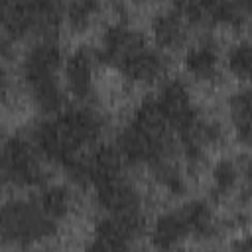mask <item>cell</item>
Wrapping results in <instances>:
<instances>
[{
  "mask_svg": "<svg viewBox=\"0 0 252 252\" xmlns=\"http://www.w3.org/2000/svg\"><path fill=\"white\" fill-rule=\"evenodd\" d=\"M191 236L189 224L181 213V209H167L159 213L148 228V238L154 250L158 252H173Z\"/></svg>",
  "mask_w": 252,
  "mask_h": 252,
  "instance_id": "obj_9",
  "label": "cell"
},
{
  "mask_svg": "<svg viewBox=\"0 0 252 252\" xmlns=\"http://www.w3.org/2000/svg\"><path fill=\"white\" fill-rule=\"evenodd\" d=\"M226 67L238 79H252V39H238L226 49Z\"/></svg>",
  "mask_w": 252,
  "mask_h": 252,
  "instance_id": "obj_17",
  "label": "cell"
},
{
  "mask_svg": "<svg viewBox=\"0 0 252 252\" xmlns=\"http://www.w3.org/2000/svg\"><path fill=\"white\" fill-rule=\"evenodd\" d=\"M220 51L219 39L213 33H203L201 39L185 49V71L199 81H215L220 75Z\"/></svg>",
  "mask_w": 252,
  "mask_h": 252,
  "instance_id": "obj_10",
  "label": "cell"
},
{
  "mask_svg": "<svg viewBox=\"0 0 252 252\" xmlns=\"http://www.w3.org/2000/svg\"><path fill=\"white\" fill-rule=\"evenodd\" d=\"M55 120L63 138L75 152H81L85 146L98 142L104 128V118L100 112L87 104L67 106L61 114L55 116Z\"/></svg>",
  "mask_w": 252,
  "mask_h": 252,
  "instance_id": "obj_5",
  "label": "cell"
},
{
  "mask_svg": "<svg viewBox=\"0 0 252 252\" xmlns=\"http://www.w3.org/2000/svg\"><path fill=\"white\" fill-rule=\"evenodd\" d=\"M146 39L142 35V32H138L136 28L130 26L128 20L116 18L114 22H110L102 35H100V61L102 65H116L126 53H130L132 49L144 45Z\"/></svg>",
  "mask_w": 252,
  "mask_h": 252,
  "instance_id": "obj_8",
  "label": "cell"
},
{
  "mask_svg": "<svg viewBox=\"0 0 252 252\" xmlns=\"http://www.w3.org/2000/svg\"><path fill=\"white\" fill-rule=\"evenodd\" d=\"M2 177L14 187H43L49 183L43 158L33 148L30 136L10 134L2 144Z\"/></svg>",
  "mask_w": 252,
  "mask_h": 252,
  "instance_id": "obj_2",
  "label": "cell"
},
{
  "mask_svg": "<svg viewBox=\"0 0 252 252\" xmlns=\"http://www.w3.org/2000/svg\"><path fill=\"white\" fill-rule=\"evenodd\" d=\"M240 171L234 159L230 158H219L213 165H211V181H213V189H211V197L215 201L224 199L228 193H232L240 181Z\"/></svg>",
  "mask_w": 252,
  "mask_h": 252,
  "instance_id": "obj_15",
  "label": "cell"
},
{
  "mask_svg": "<svg viewBox=\"0 0 252 252\" xmlns=\"http://www.w3.org/2000/svg\"><path fill=\"white\" fill-rule=\"evenodd\" d=\"M39 207L55 220H63L73 211V189L65 183H47L37 195Z\"/></svg>",
  "mask_w": 252,
  "mask_h": 252,
  "instance_id": "obj_13",
  "label": "cell"
},
{
  "mask_svg": "<svg viewBox=\"0 0 252 252\" xmlns=\"http://www.w3.org/2000/svg\"><path fill=\"white\" fill-rule=\"evenodd\" d=\"M228 112L232 126L252 122V87H240L228 94Z\"/></svg>",
  "mask_w": 252,
  "mask_h": 252,
  "instance_id": "obj_19",
  "label": "cell"
},
{
  "mask_svg": "<svg viewBox=\"0 0 252 252\" xmlns=\"http://www.w3.org/2000/svg\"><path fill=\"white\" fill-rule=\"evenodd\" d=\"M98 8L100 6L96 2H93V0H75V2H69L65 6V24L73 32L83 33L85 30L91 28L93 18L96 16Z\"/></svg>",
  "mask_w": 252,
  "mask_h": 252,
  "instance_id": "obj_18",
  "label": "cell"
},
{
  "mask_svg": "<svg viewBox=\"0 0 252 252\" xmlns=\"http://www.w3.org/2000/svg\"><path fill=\"white\" fill-rule=\"evenodd\" d=\"M158 185H161L169 195L173 197H183L189 189L187 185V175L179 169V165L173 161V159H165V161H159L156 163L154 167H150Z\"/></svg>",
  "mask_w": 252,
  "mask_h": 252,
  "instance_id": "obj_16",
  "label": "cell"
},
{
  "mask_svg": "<svg viewBox=\"0 0 252 252\" xmlns=\"http://www.w3.org/2000/svg\"><path fill=\"white\" fill-rule=\"evenodd\" d=\"M181 213L189 224V232L197 240H215L224 232L222 220L215 215L213 205L207 199H191L181 207Z\"/></svg>",
  "mask_w": 252,
  "mask_h": 252,
  "instance_id": "obj_12",
  "label": "cell"
},
{
  "mask_svg": "<svg viewBox=\"0 0 252 252\" xmlns=\"http://www.w3.org/2000/svg\"><path fill=\"white\" fill-rule=\"evenodd\" d=\"M189 28H211L207 2H179L175 4Z\"/></svg>",
  "mask_w": 252,
  "mask_h": 252,
  "instance_id": "obj_20",
  "label": "cell"
},
{
  "mask_svg": "<svg viewBox=\"0 0 252 252\" xmlns=\"http://www.w3.org/2000/svg\"><path fill=\"white\" fill-rule=\"evenodd\" d=\"M234 161H236V165H238L240 177L246 181V185H252V154H248V152L238 154Z\"/></svg>",
  "mask_w": 252,
  "mask_h": 252,
  "instance_id": "obj_23",
  "label": "cell"
},
{
  "mask_svg": "<svg viewBox=\"0 0 252 252\" xmlns=\"http://www.w3.org/2000/svg\"><path fill=\"white\" fill-rule=\"evenodd\" d=\"M93 191L96 205L106 211V215H126L142 211V193L124 173L96 183Z\"/></svg>",
  "mask_w": 252,
  "mask_h": 252,
  "instance_id": "obj_6",
  "label": "cell"
},
{
  "mask_svg": "<svg viewBox=\"0 0 252 252\" xmlns=\"http://www.w3.org/2000/svg\"><path fill=\"white\" fill-rule=\"evenodd\" d=\"M102 65L98 47L77 45L65 55L63 63V83L69 94L85 102L94 93V71Z\"/></svg>",
  "mask_w": 252,
  "mask_h": 252,
  "instance_id": "obj_3",
  "label": "cell"
},
{
  "mask_svg": "<svg viewBox=\"0 0 252 252\" xmlns=\"http://www.w3.org/2000/svg\"><path fill=\"white\" fill-rule=\"evenodd\" d=\"M209 8V20L211 26H230V28H242L250 16H252V2L244 0H217L207 2Z\"/></svg>",
  "mask_w": 252,
  "mask_h": 252,
  "instance_id": "obj_14",
  "label": "cell"
},
{
  "mask_svg": "<svg viewBox=\"0 0 252 252\" xmlns=\"http://www.w3.org/2000/svg\"><path fill=\"white\" fill-rule=\"evenodd\" d=\"M65 55L57 41V37H37L26 51L20 61V73L26 87L59 77L63 69Z\"/></svg>",
  "mask_w": 252,
  "mask_h": 252,
  "instance_id": "obj_4",
  "label": "cell"
},
{
  "mask_svg": "<svg viewBox=\"0 0 252 252\" xmlns=\"http://www.w3.org/2000/svg\"><path fill=\"white\" fill-rule=\"evenodd\" d=\"M150 30H152V35H154L156 45L161 51L183 47L185 41H187V33H189V26L185 24V20L179 14V10H177L175 4L158 10L152 16Z\"/></svg>",
  "mask_w": 252,
  "mask_h": 252,
  "instance_id": "obj_11",
  "label": "cell"
},
{
  "mask_svg": "<svg viewBox=\"0 0 252 252\" xmlns=\"http://www.w3.org/2000/svg\"><path fill=\"white\" fill-rule=\"evenodd\" d=\"M197 140L205 146V148H213V146H222L226 142V130L222 126L220 120L215 118H203L199 128H197Z\"/></svg>",
  "mask_w": 252,
  "mask_h": 252,
  "instance_id": "obj_21",
  "label": "cell"
},
{
  "mask_svg": "<svg viewBox=\"0 0 252 252\" xmlns=\"http://www.w3.org/2000/svg\"><path fill=\"white\" fill-rule=\"evenodd\" d=\"M83 252H132V250H130V246H112V244L93 236L91 240H87Z\"/></svg>",
  "mask_w": 252,
  "mask_h": 252,
  "instance_id": "obj_22",
  "label": "cell"
},
{
  "mask_svg": "<svg viewBox=\"0 0 252 252\" xmlns=\"http://www.w3.org/2000/svg\"><path fill=\"white\" fill-rule=\"evenodd\" d=\"M120 75L134 83H154L161 79L167 71V57L159 47H150L148 43L126 53L116 65Z\"/></svg>",
  "mask_w": 252,
  "mask_h": 252,
  "instance_id": "obj_7",
  "label": "cell"
},
{
  "mask_svg": "<svg viewBox=\"0 0 252 252\" xmlns=\"http://www.w3.org/2000/svg\"><path fill=\"white\" fill-rule=\"evenodd\" d=\"M236 199H238L240 207H244V209L252 211V185H246V187H242V189L238 191Z\"/></svg>",
  "mask_w": 252,
  "mask_h": 252,
  "instance_id": "obj_24",
  "label": "cell"
},
{
  "mask_svg": "<svg viewBox=\"0 0 252 252\" xmlns=\"http://www.w3.org/2000/svg\"><path fill=\"white\" fill-rule=\"evenodd\" d=\"M2 236L6 244L20 248L51 238L59 230V220L51 219L37 199H10L2 207Z\"/></svg>",
  "mask_w": 252,
  "mask_h": 252,
  "instance_id": "obj_1",
  "label": "cell"
}]
</instances>
